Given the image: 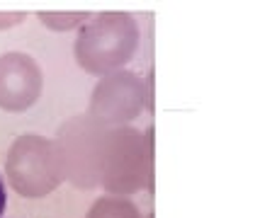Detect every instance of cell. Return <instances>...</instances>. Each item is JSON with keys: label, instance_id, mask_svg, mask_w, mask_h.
<instances>
[{"label": "cell", "instance_id": "3957f363", "mask_svg": "<svg viewBox=\"0 0 260 218\" xmlns=\"http://www.w3.org/2000/svg\"><path fill=\"white\" fill-rule=\"evenodd\" d=\"M110 128L95 121L90 114H76L66 119L56 131V146L63 180L76 189L100 187V165Z\"/></svg>", "mask_w": 260, "mask_h": 218}, {"label": "cell", "instance_id": "30bf717a", "mask_svg": "<svg viewBox=\"0 0 260 218\" xmlns=\"http://www.w3.org/2000/svg\"><path fill=\"white\" fill-rule=\"evenodd\" d=\"M144 82H146V109L153 114V100H156V97H153V88H156V85H153V70L148 73V78Z\"/></svg>", "mask_w": 260, "mask_h": 218}, {"label": "cell", "instance_id": "5b68a950", "mask_svg": "<svg viewBox=\"0 0 260 218\" xmlns=\"http://www.w3.org/2000/svg\"><path fill=\"white\" fill-rule=\"evenodd\" d=\"M146 109V82L132 70H114L102 75L90 95L88 114L102 126H129Z\"/></svg>", "mask_w": 260, "mask_h": 218}, {"label": "cell", "instance_id": "ba28073f", "mask_svg": "<svg viewBox=\"0 0 260 218\" xmlns=\"http://www.w3.org/2000/svg\"><path fill=\"white\" fill-rule=\"evenodd\" d=\"M39 22L46 29L54 32H71V29H80L83 24L90 20V12H37Z\"/></svg>", "mask_w": 260, "mask_h": 218}, {"label": "cell", "instance_id": "8fae6325", "mask_svg": "<svg viewBox=\"0 0 260 218\" xmlns=\"http://www.w3.org/2000/svg\"><path fill=\"white\" fill-rule=\"evenodd\" d=\"M5 204H8V192H5V182H3V177H0V218H3Z\"/></svg>", "mask_w": 260, "mask_h": 218}, {"label": "cell", "instance_id": "7c38bea8", "mask_svg": "<svg viewBox=\"0 0 260 218\" xmlns=\"http://www.w3.org/2000/svg\"><path fill=\"white\" fill-rule=\"evenodd\" d=\"M146 218H153V213H148V216H146Z\"/></svg>", "mask_w": 260, "mask_h": 218}, {"label": "cell", "instance_id": "9c48e42d", "mask_svg": "<svg viewBox=\"0 0 260 218\" xmlns=\"http://www.w3.org/2000/svg\"><path fill=\"white\" fill-rule=\"evenodd\" d=\"M24 17H27V12H20V10L0 12V32H5V29H12V27H17V24H22Z\"/></svg>", "mask_w": 260, "mask_h": 218}, {"label": "cell", "instance_id": "7a4b0ae2", "mask_svg": "<svg viewBox=\"0 0 260 218\" xmlns=\"http://www.w3.org/2000/svg\"><path fill=\"white\" fill-rule=\"evenodd\" d=\"M153 126L141 134L134 126L107 131L100 165V187L112 196H132L146 187L153 192Z\"/></svg>", "mask_w": 260, "mask_h": 218}, {"label": "cell", "instance_id": "277c9868", "mask_svg": "<svg viewBox=\"0 0 260 218\" xmlns=\"http://www.w3.org/2000/svg\"><path fill=\"white\" fill-rule=\"evenodd\" d=\"M5 175L12 189L27 199H42L58 189L63 182V170L54 138L39 134H24L15 138L8 150Z\"/></svg>", "mask_w": 260, "mask_h": 218}, {"label": "cell", "instance_id": "6da1fadb", "mask_svg": "<svg viewBox=\"0 0 260 218\" xmlns=\"http://www.w3.org/2000/svg\"><path fill=\"white\" fill-rule=\"evenodd\" d=\"M139 39V24L129 12H100L78 29L76 63L90 75H110L132 61Z\"/></svg>", "mask_w": 260, "mask_h": 218}, {"label": "cell", "instance_id": "8992f818", "mask_svg": "<svg viewBox=\"0 0 260 218\" xmlns=\"http://www.w3.org/2000/svg\"><path fill=\"white\" fill-rule=\"evenodd\" d=\"M44 90V73L29 54L10 51L0 56V109L27 112Z\"/></svg>", "mask_w": 260, "mask_h": 218}, {"label": "cell", "instance_id": "52a82bcc", "mask_svg": "<svg viewBox=\"0 0 260 218\" xmlns=\"http://www.w3.org/2000/svg\"><path fill=\"white\" fill-rule=\"evenodd\" d=\"M88 218H141V211L126 196H100L88 211Z\"/></svg>", "mask_w": 260, "mask_h": 218}]
</instances>
